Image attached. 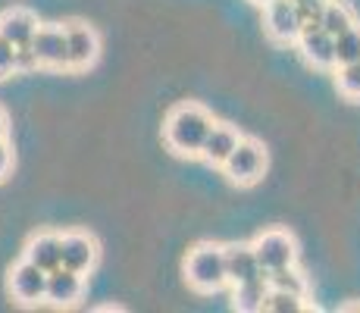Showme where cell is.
Masks as SVG:
<instances>
[{
    "label": "cell",
    "mask_w": 360,
    "mask_h": 313,
    "mask_svg": "<svg viewBox=\"0 0 360 313\" xmlns=\"http://www.w3.org/2000/svg\"><path fill=\"white\" fill-rule=\"evenodd\" d=\"M210 125H213V116L207 113L200 103H195V101L176 103V107L166 113L163 141L176 157H198Z\"/></svg>",
    "instance_id": "1"
},
{
    "label": "cell",
    "mask_w": 360,
    "mask_h": 313,
    "mask_svg": "<svg viewBox=\"0 0 360 313\" xmlns=\"http://www.w3.org/2000/svg\"><path fill=\"white\" fill-rule=\"evenodd\" d=\"M185 279L200 295H213V291L226 288V257L223 245L217 241H200L185 257Z\"/></svg>",
    "instance_id": "2"
},
{
    "label": "cell",
    "mask_w": 360,
    "mask_h": 313,
    "mask_svg": "<svg viewBox=\"0 0 360 313\" xmlns=\"http://www.w3.org/2000/svg\"><path fill=\"white\" fill-rule=\"evenodd\" d=\"M266 163H269V157H266V148H263V141L241 135V141L235 144V151L226 157V163L219 166V170L226 172V179H229L232 185L251 188V185H257L260 179H263V172H266Z\"/></svg>",
    "instance_id": "3"
},
{
    "label": "cell",
    "mask_w": 360,
    "mask_h": 313,
    "mask_svg": "<svg viewBox=\"0 0 360 313\" xmlns=\"http://www.w3.org/2000/svg\"><path fill=\"white\" fill-rule=\"evenodd\" d=\"M66 32V69L72 72H85L101 60V34L94 25L82 23V19H69L63 23Z\"/></svg>",
    "instance_id": "4"
},
{
    "label": "cell",
    "mask_w": 360,
    "mask_h": 313,
    "mask_svg": "<svg viewBox=\"0 0 360 313\" xmlns=\"http://www.w3.org/2000/svg\"><path fill=\"white\" fill-rule=\"evenodd\" d=\"M251 248L263 273H276V269L297 263V241L285 229H266L251 241Z\"/></svg>",
    "instance_id": "5"
},
{
    "label": "cell",
    "mask_w": 360,
    "mask_h": 313,
    "mask_svg": "<svg viewBox=\"0 0 360 313\" xmlns=\"http://www.w3.org/2000/svg\"><path fill=\"white\" fill-rule=\"evenodd\" d=\"M263 29L276 44H295L304 29V19L297 13L295 0H266L263 4Z\"/></svg>",
    "instance_id": "6"
},
{
    "label": "cell",
    "mask_w": 360,
    "mask_h": 313,
    "mask_svg": "<svg viewBox=\"0 0 360 313\" xmlns=\"http://www.w3.org/2000/svg\"><path fill=\"white\" fill-rule=\"evenodd\" d=\"M101 257V245L94 235L88 232H63L60 235V267L72 269V273L88 276Z\"/></svg>",
    "instance_id": "7"
},
{
    "label": "cell",
    "mask_w": 360,
    "mask_h": 313,
    "mask_svg": "<svg viewBox=\"0 0 360 313\" xmlns=\"http://www.w3.org/2000/svg\"><path fill=\"white\" fill-rule=\"evenodd\" d=\"M34 60H38L41 69H66V32L63 25L47 23L34 29L32 41H29Z\"/></svg>",
    "instance_id": "8"
},
{
    "label": "cell",
    "mask_w": 360,
    "mask_h": 313,
    "mask_svg": "<svg viewBox=\"0 0 360 313\" xmlns=\"http://www.w3.org/2000/svg\"><path fill=\"white\" fill-rule=\"evenodd\" d=\"M10 295L13 301L25 304V307H32V304H44V285H47V273L44 269H38L34 263H29L22 257V260L16 263V267L10 269Z\"/></svg>",
    "instance_id": "9"
},
{
    "label": "cell",
    "mask_w": 360,
    "mask_h": 313,
    "mask_svg": "<svg viewBox=\"0 0 360 313\" xmlns=\"http://www.w3.org/2000/svg\"><path fill=\"white\" fill-rule=\"evenodd\" d=\"M297 53L314 69H335V51H332V34H326L316 23H304L301 34L295 41Z\"/></svg>",
    "instance_id": "10"
},
{
    "label": "cell",
    "mask_w": 360,
    "mask_h": 313,
    "mask_svg": "<svg viewBox=\"0 0 360 313\" xmlns=\"http://www.w3.org/2000/svg\"><path fill=\"white\" fill-rule=\"evenodd\" d=\"M85 295V276L72 273L66 267H57L47 273V285H44V304H53V307H72V304L82 301Z\"/></svg>",
    "instance_id": "11"
},
{
    "label": "cell",
    "mask_w": 360,
    "mask_h": 313,
    "mask_svg": "<svg viewBox=\"0 0 360 313\" xmlns=\"http://www.w3.org/2000/svg\"><path fill=\"white\" fill-rule=\"evenodd\" d=\"M241 141V132L235 129L229 122H213L210 132H207L204 144H200V160H204L207 166H223L226 157L235 151V144Z\"/></svg>",
    "instance_id": "12"
},
{
    "label": "cell",
    "mask_w": 360,
    "mask_h": 313,
    "mask_svg": "<svg viewBox=\"0 0 360 313\" xmlns=\"http://www.w3.org/2000/svg\"><path fill=\"white\" fill-rule=\"evenodd\" d=\"M223 257H226V285H238L248 279H257L263 276L257 257H254L251 245H241V241H232V245H223Z\"/></svg>",
    "instance_id": "13"
},
{
    "label": "cell",
    "mask_w": 360,
    "mask_h": 313,
    "mask_svg": "<svg viewBox=\"0 0 360 313\" xmlns=\"http://www.w3.org/2000/svg\"><path fill=\"white\" fill-rule=\"evenodd\" d=\"M34 29H38V16L25 6H10V10L0 13V38L10 41L13 47L29 44Z\"/></svg>",
    "instance_id": "14"
},
{
    "label": "cell",
    "mask_w": 360,
    "mask_h": 313,
    "mask_svg": "<svg viewBox=\"0 0 360 313\" xmlns=\"http://www.w3.org/2000/svg\"><path fill=\"white\" fill-rule=\"evenodd\" d=\"M22 257L29 263H34L38 269H44V273H51V269L60 267V235L57 232H38L29 238V245H25Z\"/></svg>",
    "instance_id": "15"
},
{
    "label": "cell",
    "mask_w": 360,
    "mask_h": 313,
    "mask_svg": "<svg viewBox=\"0 0 360 313\" xmlns=\"http://www.w3.org/2000/svg\"><path fill=\"white\" fill-rule=\"evenodd\" d=\"M269 285H266V273L257 276V279H248L232 285V307L241 313H260L263 298H266Z\"/></svg>",
    "instance_id": "16"
},
{
    "label": "cell",
    "mask_w": 360,
    "mask_h": 313,
    "mask_svg": "<svg viewBox=\"0 0 360 313\" xmlns=\"http://www.w3.org/2000/svg\"><path fill=\"white\" fill-rule=\"evenodd\" d=\"M357 23V16H354V10H351L345 0H329L326 4V10L320 13V29L326 32V34H342L345 29H351V25Z\"/></svg>",
    "instance_id": "17"
},
{
    "label": "cell",
    "mask_w": 360,
    "mask_h": 313,
    "mask_svg": "<svg viewBox=\"0 0 360 313\" xmlns=\"http://www.w3.org/2000/svg\"><path fill=\"white\" fill-rule=\"evenodd\" d=\"M266 285L269 288H279V291H292V295H301V298L310 295V282H307V276L297 269V263L276 269V273H266Z\"/></svg>",
    "instance_id": "18"
},
{
    "label": "cell",
    "mask_w": 360,
    "mask_h": 313,
    "mask_svg": "<svg viewBox=\"0 0 360 313\" xmlns=\"http://www.w3.org/2000/svg\"><path fill=\"white\" fill-rule=\"evenodd\" d=\"M263 313H301L307 310V298L292 295V291H279V288H269L266 298H263Z\"/></svg>",
    "instance_id": "19"
},
{
    "label": "cell",
    "mask_w": 360,
    "mask_h": 313,
    "mask_svg": "<svg viewBox=\"0 0 360 313\" xmlns=\"http://www.w3.org/2000/svg\"><path fill=\"white\" fill-rule=\"evenodd\" d=\"M332 51H335V66L342 63H357L360 60V25L354 23L351 29L332 38Z\"/></svg>",
    "instance_id": "20"
},
{
    "label": "cell",
    "mask_w": 360,
    "mask_h": 313,
    "mask_svg": "<svg viewBox=\"0 0 360 313\" xmlns=\"http://www.w3.org/2000/svg\"><path fill=\"white\" fill-rule=\"evenodd\" d=\"M335 88H338V94H342L345 101L360 103V60L335 66Z\"/></svg>",
    "instance_id": "21"
},
{
    "label": "cell",
    "mask_w": 360,
    "mask_h": 313,
    "mask_svg": "<svg viewBox=\"0 0 360 313\" xmlns=\"http://www.w3.org/2000/svg\"><path fill=\"white\" fill-rule=\"evenodd\" d=\"M16 75V47L0 38V82Z\"/></svg>",
    "instance_id": "22"
},
{
    "label": "cell",
    "mask_w": 360,
    "mask_h": 313,
    "mask_svg": "<svg viewBox=\"0 0 360 313\" xmlns=\"http://www.w3.org/2000/svg\"><path fill=\"white\" fill-rule=\"evenodd\" d=\"M326 4L329 0H295V6H297L304 23H316V25H320V13L326 10Z\"/></svg>",
    "instance_id": "23"
},
{
    "label": "cell",
    "mask_w": 360,
    "mask_h": 313,
    "mask_svg": "<svg viewBox=\"0 0 360 313\" xmlns=\"http://www.w3.org/2000/svg\"><path fill=\"white\" fill-rule=\"evenodd\" d=\"M32 69H38V60H34L32 47H29V44L16 47V75H22V72H32Z\"/></svg>",
    "instance_id": "24"
},
{
    "label": "cell",
    "mask_w": 360,
    "mask_h": 313,
    "mask_svg": "<svg viewBox=\"0 0 360 313\" xmlns=\"http://www.w3.org/2000/svg\"><path fill=\"white\" fill-rule=\"evenodd\" d=\"M10 170H13V148L6 144V138H4V141H0V182L10 176Z\"/></svg>",
    "instance_id": "25"
},
{
    "label": "cell",
    "mask_w": 360,
    "mask_h": 313,
    "mask_svg": "<svg viewBox=\"0 0 360 313\" xmlns=\"http://www.w3.org/2000/svg\"><path fill=\"white\" fill-rule=\"evenodd\" d=\"M6 132H10V116H6V110L0 107V141L6 138Z\"/></svg>",
    "instance_id": "26"
},
{
    "label": "cell",
    "mask_w": 360,
    "mask_h": 313,
    "mask_svg": "<svg viewBox=\"0 0 360 313\" xmlns=\"http://www.w3.org/2000/svg\"><path fill=\"white\" fill-rule=\"evenodd\" d=\"M251 4H257V6H263V4H266V0H251Z\"/></svg>",
    "instance_id": "27"
}]
</instances>
